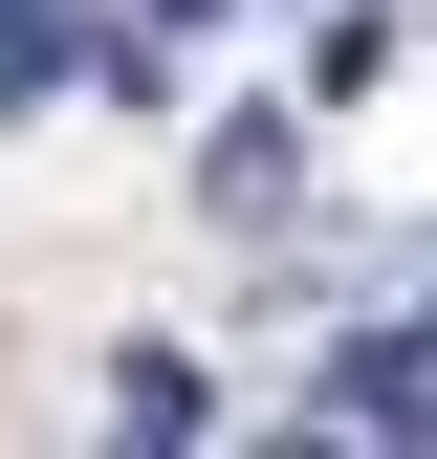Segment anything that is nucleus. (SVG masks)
Here are the masks:
<instances>
[{"label": "nucleus", "instance_id": "obj_1", "mask_svg": "<svg viewBox=\"0 0 437 459\" xmlns=\"http://www.w3.org/2000/svg\"><path fill=\"white\" fill-rule=\"evenodd\" d=\"M197 197H218V219H285V197H306V132H285V109H241V132H197Z\"/></svg>", "mask_w": 437, "mask_h": 459}, {"label": "nucleus", "instance_id": "obj_2", "mask_svg": "<svg viewBox=\"0 0 437 459\" xmlns=\"http://www.w3.org/2000/svg\"><path fill=\"white\" fill-rule=\"evenodd\" d=\"M153 22H218V0H153Z\"/></svg>", "mask_w": 437, "mask_h": 459}]
</instances>
